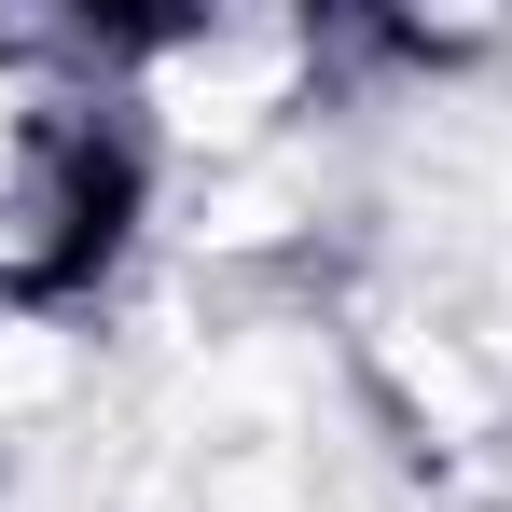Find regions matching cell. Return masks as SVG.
I'll return each instance as SVG.
<instances>
[{
	"mask_svg": "<svg viewBox=\"0 0 512 512\" xmlns=\"http://www.w3.org/2000/svg\"><path fill=\"white\" fill-rule=\"evenodd\" d=\"M125 236V139L56 56L0 42V291H70Z\"/></svg>",
	"mask_w": 512,
	"mask_h": 512,
	"instance_id": "1",
	"label": "cell"
}]
</instances>
